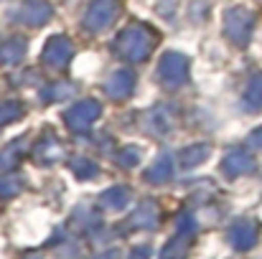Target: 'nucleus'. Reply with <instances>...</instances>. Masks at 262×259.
<instances>
[{"mask_svg": "<svg viewBox=\"0 0 262 259\" xmlns=\"http://www.w3.org/2000/svg\"><path fill=\"white\" fill-rule=\"evenodd\" d=\"M153 46H156V36H153V31H148L143 26H130L117 36V51L127 61H145L150 56Z\"/></svg>", "mask_w": 262, "mask_h": 259, "instance_id": "obj_1", "label": "nucleus"}, {"mask_svg": "<svg viewBox=\"0 0 262 259\" xmlns=\"http://www.w3.org/2000/svg\"><path fill=\"white\" fill-rule=\"evenodd\" d=\"M255 26V13L247 8H229L224 13V33L237 46H247Z\"/></svg>", "mask_w": 262, "mask_h": 259, "instance_id": "obj_2", "label": "nucleus"}, {"mask_svg": "<svg viewBox=\"0 0 262 259\" xmlns=\"http://www.w3.org/2000/svg\"><path fill=\"white\" fill-rule=\"evenodd\" d=\"M158 77L166 86H181L188 77V59L178 51H166L158 64Z\"/></svg>", "mask_w": 262, "mask_h": 259, "instance_id": "obj_3", "label": "nucleus"}, {"mask_svg": "<svg viewBox=\"0 0 262 259\" xmlns=\"http://www.w3.org/2000/svg\"><path fill=\"white\" fill-rule=\"evenodd\" d=\"M99 112H102L99 102H94V99H84V102H77L74 107H69V109H67L64 122H67V127H69V130H74V132H87L89 127L97 122Z\"/></svg>", "mask_w": 262, "mask_h": 259, "instance_id": "obj_4", "label": "nucleus"}, {"mask_svg": "<svg viewBox=\"0 0 262 259\" xmlns=\"http://www.w3.org/2000/svg\"><path fill=\"white\" fill-rule=\"evenodd\" d=\"M117 18V3L115 0H92V5L87 8V15H84V26L89 31L99 33L104 28H110Z\"/></svg>", "mask_w": 262, "mask_h": 259, "instance_id": "obj_5", "label": "nucleus"}, {"mask_svg": "<svg viewBox=\"0 0 262 259\" xmlns=\"http://www.w3.org/2000/svg\"><path fill=\"white\" fill-rule=\"evenodd\" d=\"M72 56H74V46L67 36H51L41 51V61L51 69H64Z\"/></svg>", "mask_w": 262, "mask_h": 259, "instance_id": "obj_6", "label": "nucleus"}, {"mask_svg": "<svg viewBox=\"0 0 262 259\" xmlns=\"http://www.w3.org/2000/svg\"><path fill=\"white\" fill-rule=\"evenodd\" d=\"M193 234H196V221H193V216H183L178 234L166 244L161 259H186L188 257V244H191Z\"/></svg>", "mask_w": 262, "mask_h": 259, "instance_id": "obj_7", "label": "nucleus"}, {"mask_svg": "<svg viewBox=\"0 0 262 259\" xmlns=\"http://www.w3.org/2000/svg\"><path fill=\"white\" fill-rule=\"evenodd\" d=\"M227 239H229V244H232L234 249L247 252V249H252V247L257 244V224L250 221V219H237V221L229 226Z\"/></svg>", "mask_w": 262, "mask_h": 259, "instance_id": "obj_8", "label": "nucleus"}, {"mask_svg": "<svg viewBox=\"0 0 262 259\" xmlns=\"http://www.w3.org/2000/svg\"><path fill=\"white\" fill-rule=\"evenodd\" d=\"M51 15H54V8L43 0H28L13 13V18H18V23H26V26H43Z\"/></svg>", "mask_w": 262, "mask_h": 259, "instance_id": "obj_9", "label": "nucleus"}, {"mask_svg": "<svg viewBox=\"0 0 262 259\" xmlns=\"http://www.w3.org/2000/svg\"><path fill=\"white\" fill-rule=\"evenodd\" d=\"M222 171L227 173L229 178H239V175H245V173H252L255 171V160H252V155L247 153V150H229L227 155H224V160H222Z\"/></svg>", "mask_w": 262, "mask_h": 259, "instance_id": "obj_10", "label": "nucleus"}, {"mask_svg": "<svg viewBox=\"0 0 262 259\" xmlns=\"http://www.w3.org/2000/svg\"><path fill=\"white\" fill-rule=\"evenodd\" d=\"M143 127H145L150 135H166V132H171V127H173V112H171V107H166V104L153 107V109L145 114Z\"/></svg>", "mask_w": 262, "mask_h": 259, "instance_id": "obj_11", "label": "nucleus"}, {"mask_svg": "<svg viewBox=\"0 0 262 259\" xmlns=\"http://www.w3.org/2000/svg\"><path fill=\"white\" fill-rule=\"evenodd\" d=\"M133 89H135V74H133L130 69H117V72L107 79L104 94L112 97V99H125Z\"/></svg>", "mask_w": 262, "mask_h": 259, "instance_id": "obj_12", "label": "nucleus"}, {"mask_svg": "<svg viewBox=\"0 0 262 259\" xmlns=\"http://www.w3.org/2000/svg\"><path fill=\"white\" fill-rule=\"evenodd\" d=\"M127 226L130 229H156L158 226V208H156V203L153 201H143L133 211V216L127 219Z\"/></svg>", "mask_w": 262, "mask_h": 259, "instance_id": "obj_13", "label": "nucleus"}, {"mask_svg": "<svg viewBox=\"0 0 262 259\" xmlns=\"http://www.w3.org/2000/svg\"><path fill=\"white\" fill-rule=\"evenodd\" d=\"M143 178H145L148 183H156V185L168 183V180L173 178V160H171V155H168V153L158 155L156 163H150V168L143 173Z\"/></svg>", "mask_w": 262, "mask_h": 259, "instance_id": "obj_14", "label": "nucleus"}, {"mask_svg": "<svg viewBox=\"0 0 262 259\" xmlns=\"http://www.w3.org/2000/svg\"><path fill=\"white\" fill-rule=\"evenodd\" d=\"M130 203V191L125 185H112L104 193H99V206L104 211H122Z\"/></svg>", "mask_w": 262, "mask_h": 259, "instance_id": "obj_15", "label": "nucleus"}, {"mask_svg": "<svg viewBox=\"0 0 262 259\" xmlns=\"http://www.w3.org/2000/svg\"><path fill=\"white\" fill-rule=\"evenodd\" d=\"M26 49H28L26 38H10V41H5V43L0 46V61L8 64V66H15V64L23 61Z\"/></svg>", "mask_w": 262, "mask_h": 259, "instance_id": "obj_16", "label": "nucleus"}, {"mask_svg": "<svg viewBox=\"0 0 262 259\" xmlns=\"http://www.w3.org/2000/svg\"><path fill=\"white\" fill-rule=\"evenodd\" d=\"M33 155L41 160V163H46V166H51V163H56L61 155H64V148L49 135L46 140H41L38 145H36V150H33Z\"/></svg>", "mask_w": 262, "mask_h": 259, "instance_id": "obj_17", "label": "nucleus"}, {"mask_svg": "<svg viewBox=\"0 0 262 259\" xmlns=\"http://www.w3.org/2000/svg\"><path fill=\"white\" fill-rule=\"evenodd\" d=\"M209 155H211V148H209L206 143L188 145V148L181 153V166H183V168H196V166H201Z\"/></svg>", "mask_w": 262, "mask_h": 259, "instance_id": "obj_18", "label": "nucleus"}, {"mask_svg": "<svg viewBox=\"0 0 262 259\" xmlns=\"http://www.w3.org/2000/svg\"><path fill=\"white\" fill-rule=\"evenodd\" d=\"M260 107H262V72L255 74L247 82V89H245V109L257 112Z\"/></svg>", "mask_w": 262, "mask_h": 259, "instance_id": "obj_19", "label": "nucleus"}, {"mask_svg": "<svg viewBox=\"0 0 262 259\" xmlns=\"http://www.w3.org/2000/svg\"><path fill=\"white\" fill-rule=\"evenodd\" d=\"M20 150H23V137L13 140V143L0 153V171H10V168L20 160Z\"/></svg>", "mask_w": 262, "mask_h": 259, "instance_id": "obj_20", "label": "nucleus"}, {"mask_svg": "<svg viewBox=\"0 0 262 259\" xmlns=\"http://www.w3.org/2000/svg\"><path fill=\"white\" fill-rule=\"evenodd\" d=\"M72 94H74V86L64 84V82H56V84L41 89V99H46V102H61V99H69Z\"/></svg>", "mask_w": 262, "mask_h": 259, "instance_id": "obj_21", "label": "nucleus"}, {"mask_svg": "<svg viewBox=\"0 0 262 259\" xmlns=\"http://www.w3.org/2000/svg\"><path fill=\"white\" fill-rule=\"evenodd\" d=\"M23 114V104L10 99V102H0V125H10Z\"/></svg>", "mask_w": 262, "mask_h": 259, "instance_id": "obj_22", "label": "nucleus"}, {"mask_svg": "<svg viewBox=\"0 0 262 259\" xmlns=\"http://www.w3.org/2000/svg\"><path fill=\"white\" fill-rule=\"evenodd\" d=\"M69 168L74 171L77 178H84V180H89V178L97 175V166H94L92 160H87V158H74V160L69 163Z\"/></svg>", "mask_w": 262, "mask_h": 259, "instance_id": "obj_23", "label": "nucleus"}, {"mask_svg": "<svg viewBox=\"0 0 262 259\" xmlns=\"http://www.w3.org/2000/svg\"><path fill=\"white\" fill-rule=\"evenodd\" d=\"M140 158H143V153H140L138 148H125V150L117 153V163H120L122 168H135V166L140 163Z\"/></svg>", "mask_w": 262, "mask_h": 259, "instance_id": "obj_24", "label": "nucleus"}, {"mask_svg": "<svg viewBox=\"0 0 262 259\" xmlns=\"http://www.w3.org/2000/svg\"><path fill=\"white\" fill-rule=\"evenodd\" d=\"M20 185H23V180L15 178V175H5V178H0V198H10V196H15V193L20 191Z\"/></svg>", "mask_w": 262, "mask_h": 259, "instance_id": "obj_25", "label": "nucleus"}, {"mask_svg": "<svg viewBox=\"0 0 262 259\" xmlns=\"http://www.w3.org/2000/svg\"><path fill=\"white\" fill-rule=\"evenodd\" d=\"M127 259H150V247H148V244L135 247V249L130 252V257H127Z\"/></svg>", "mask_w": 262, "mask_h": 259, "instance_id": "obj_26", "label": "nucleus"}, {"mask_svg": "<svg viewBox=\"0 0 262 259\" xmlns=\"http://www.w3.org/2000/svg\"><path fill=\"white\" fill-rule=\"evenodd\" d=\"M247 145H250V148H262V127H257L255 132H250Z\"/></svg>", "mask_w": 262, "mask_h": 259, "instance_id": "obj_27", "label": "nucleus"}, {"mask_svg": "<svg viewBox=\"0 0 262 259\" xmlns=\"http://www.w3.org/2000/svg\"><path fill=\"white\" fill-rule=\"evenodd\" d=\"M94 259H117V252H115V249H110V252H104V254H97Z\"/></svg>", "mask_w": 262, "mask_h": 259, "instance_id": "obj_28", "label": "nucleus"}]
</instances>
